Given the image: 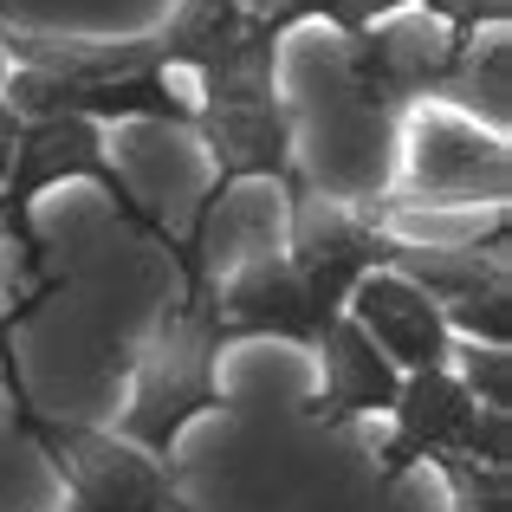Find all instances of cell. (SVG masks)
Wrapping results in <instances>:
<instances>
[{
	"mask_svg": "<svg viewBox=\"0 0 512 512\" xmlns=\"http://www.w3.org/2000/svg\"><path fill=\"white\" fill-rule=\"evenodd\" d=\"M52 182H98L130 227L169 240L163 227H156V214L130 195V182L111 169L104 137H98L91 117H33V124H20V137H13V169H7V188H0V227L20 240V253H26L33 273H39V260H46V240L33 234V201L46 195Z\"/></svg>",
	"mask_w": 512,
	"mask_h": 512,
	"instance_id": "1",
	"label": "cell"
},
{
	"mask_svg": "<svg viewBox=\"0 0 512 512\" xmlns=\"http://www.w3.org/2000/svg\"><path fill=\"white\" fill-rule=\"evenodd\" d=\"M221 344H227V331H221V318H214L208 299H188L182 312L156 331V344L143 350L130 415H124V435L137 441L143 454H169L195 415L227 409L221 383H214V350Z\"/></svg>",
	"mask_w": 512,
	"mask_h": 512,
	"instance_id": "2",
	"label": "cell"
},
{
	"mask_svg": "<svg viewBox=\"0 0 512 512\" xmlns=\"http://www.w3.org/2000/svg\"><path fill=\"white\" fill-rule=\"evenodd\" d=\"M20 428L52 454V467L72 487V512H175V487L143 448H117L91 428H59L39 409H20Z\"/></svg>",
	"mask_w": 512,
	"mask_h": 512,
	"instance_id": "3",
	"label": "cell"
},
{
	"mask_svg": "<svg viewBox=\"0 0 512 512\" xmlns=\"http://www.w3.org/2000/svg\"><path fill=\"white\" fill-rule=\"evenodd\" d=\"M376 266H389V234H376L370 221L344 214L338 201H325V195L292 182V273L305 279L318 312L338 318L350 305V292H357Z\"/></svg>",
	"mask_w": 512,
	"mask_h": 512,
	"instance_id": "4",
	"label": "cell"
},
{
	"mask_svg": "<svg viewBox=\"0 0 512 512\" xmlns=\"http://www.w3.org/2000/svg\"><path fill=\"white\" fill-rule=\"evenodd\" d=\"M461 59H467V46L454 33L396 20V26H363V33L350 39V52H344V72H350V85H357L363 104L396 111V104H409V98L441 91Z\"/></svg>",
	"mask_w": 512,
	"mask_h": 512,
	"instance_id": "5",
	"label": "cell"
},
{
	"mask_svg": "<svg viewBox=\"0 0 512 512\" xmlns=\"http://www.w3.org/2000/svg\"><path fill=\"white\" fill-rule=\"evenodd\" d=\"M344 312L357 318L363 338L383 350L396 370H448V318H441V305L428 299L415 279L376 266V273L350 292Z\"/></svg>",
	"mask_w": 512,
	"mask_h": 512,
	"instance_id": "6",
	"label": "cell"
},
{
	"mask_svg": "<svg viewBox=\"0 0 512 512\" xmlns=\"http://www.w3.org/2000/svg\"><path fill=\"white\" fill-rule=\"evenodd\" d=\"M396 435L383 448V480L409 474L415 461H441V454L467 448V428H474L480 402L461 389V376L448 370H409V383L396 389Z\"/></svg>",
	"mask_w": 512,
	"mask_h": 512,
	"instance_id": "7",
	"label": "cell"
},
{
	"mask_svg": "<svg viewBox=\"0 0 512 512\" xmlns=\"http://www.w3.org/2000/svg\"><path fill=\"white\" fill-rule=\"evenodd\" d=\"M214 318L227 338H286V344H318V331L331 325L312 305L305 279L292 273V260H253L247 273H234Z\"/></svg>",
	"mask_w": 512,
	"mask_h": 512,
	"instance_id": "8",
	"label": "cell"
},
{
	"mask_svg": "<svg viewBox=\"0 0 512 512\" xmlns=\"http://www.w3.org/2000/svg\"><path fill=\"white\" fill-rule=\"evenodd\" d=\"M318 344H325V389L305 402L312 422H350V415H363V409H389V402H396V389H402L396 363L363 338V325L350 312L331 318V325L318 331Z\"/></svg>",
	"mask_w": 512,
	"mask_h": 512,
	"instance_id": "9",
	"label": "cell"
},
{
	"mask_svg": "<svg viewBox=\"0 0 512 512\" xmlns=\"http://www.w3.org/2000/svg\"><path fill=\"white\" fill-rule=\"evenodd\" d=\"M415 188L428 195H506V150L461 124H441V117H422L415 124V150H409Z\"/></svg>",
	"mask_w": 512,
	"mask_h": 512,
	"instance_id": "10",
	"label": "cell"
},
{
	"mask_svg": "<svg viewBox=\"0 0 512 512\" xmlns=\"http://www.w3.org/2000/svg\"><path fill=\"white\" fill-rule=\"evenodd\" d=\"M500 247H506V221L493 227L487 247H428V253H422V247H402V240H389V273L415 279V286H422L435 305H448V299H467V292L506 279Z\"/></svg>",
	"mask_w": 512,
	"mask_h": 512,
	"instance_id": "11",
	"label": "cell"
},
{
	"mask_svg": "<svg viewBox=\"0 0 512 512\" xmlns=\"http://www.w3.org/2000/svg\"><path fill=\"white\" fill-rule=\"evenodd\" d=\"M247 20L253 13L240 0H182V13L156 33V52H163V65H188V72L214 78L247 39Z\"/></svg>",
	"mask_w": 512,
	"mask_h": 512,
	"instance_id": "12",
	"label": "cell"
},
{
	"mask_svg": "<svg viewBox=\"0 0 512 512\" xmlns=\"http://www.w3.org/2000/svg\"><path fill=\"white\" fill-rule=\"evenodd\" d=\"M441 318H448V325H461L474 344L506 350V338H512V292H506V279L467 292V299H448V305H441Z\"/></svg>",
	"mask_w": 512,
	"mask_h": 512,
	"instance_id": "13",
	"label": "cell"
},
{
	"mask_svg": "<svg viewBox=\"0 0 512 512\" xmlns=\"http://www.w3.org/2000/svg\"><path fill=\"white\" fill-rule=\"evenodd\" d=\"M273 13H286V20H331L338 33L357 39L363 26L402 13V0H286V7H273Z\"/></svg>",
	"mask_w": 512,
	"mask_h": 512,
	"instance_id": "14",
	"label": "cell"
},
{
	"mask_svg": "<svg viewBox=\"0 0 512 512\" xmlns=\"http://www.w3.org/2000/svg\"><path fill=\"white\" fill-rule=\"evenodd\" d=\"M441 467H448V480H454V506L461 512H506V474L500 467H480V461H467V454H441Z\"/></svg>",
	"mask_w": 512,
	"mask_h": 512,
	"instance_id": "15",
	"label": "cell"
},
{
	"mask_svg": "<svg viewBox=\"0 0 512 512\" xmlns=\"http://www.w3.org/2000/svg\"><path fill=\"white\" fill-rule=\"evenodd\" d=\"M461 389L480 402V409H512V363H506V350H493V344H474V350H467Z\"/></svg>",
	"mask_w": 512,
	"mask_h": 512,
	"instance_id": "16",
	"label": "cell"
},
{
	"mask_svg": "<svg viewBox=\"0 0 512 512\" xmlns=\"http://www.w3.org/2000/svg\"><path fill=\"white\" fill-rule=\"evenodd\" d=\"M461 454L506 474V461H512V415L506 409H474V428H467V448Z\"/></svg>",
	"mask_w": 512,
	"mask_h": 512,
	"instance_id": "17",
	"label": "cell"
},
{
	"mask_svg": "<svg viewBox=\"0 0 512 512\" xmlns=\"http://www.w3.org/2000/svg\"><path fill=\"white\" fill-rule=\"evenodd\" d=\"M422 7H428V13H441V20H448V33L467 46V33H474L480 20H506L512 0H422Z\"/></svg>",
	"mask_w": 512,
	"mask_h": 512,
	"instance_id": "18",
	"label": "cell"
},
{
	"mask_svg": "<svg viewBox=\"0 0 512 512\" xmlns=\"http://www.w3.org/2000/svg\"><path fill=\"white\" fill-rule=\"evenodd\" d=\"M13 137H20V117L0 104V188H7V169H13Z\"/></svg>",
	"mask_w": 512,
	"mask_h": 512,
	"instance_id": "19",
	"label": "cell"
},
{
	"mask_svg": "<svg viewBox=\"0 0 512 512\" xmlns=\"http://www.w3.org/2000/svg\"><path fill=\"white\" fill-rule=\"evenodd\" d=\"M0 85H7V59H0Z\"/></svg>",
	"mask_w": 512,
	"mask_h": 512,
	"instance_id": "20",
	"label": "cell"
}]
</instances>
